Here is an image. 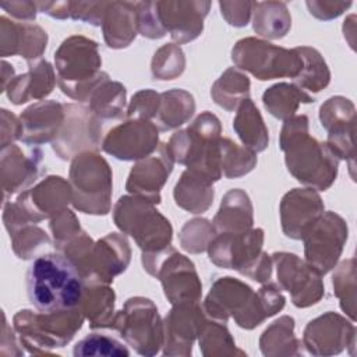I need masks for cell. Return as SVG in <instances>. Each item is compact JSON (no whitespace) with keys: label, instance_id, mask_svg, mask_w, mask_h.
I'll use <instances>...</instances> for the list:
<instances>
[{"label":"cell","instance_id":"obj_1","mask_svg":"<svg viewBox=\"0 0 357 357\" xmlns=\"http://www.w3.org/2000/svg\"><path fill=\"white\" fill-rule=\"evenodd\" d=\"M84 280L82 273L66 255L43 254L36 257L28 269V298L40 312L73 310L81 304Z\"/></svg>","mask_w":357,"mask_h":357},{"label":"cell","instance_id":"obj_2","mask_svg":"<svg viewBox=\"0 0 357 357\" xmlns=\"http://www.w3.org/2000/svg\"><path fill=\"white\" fill-rule=\"evenodd\" d=\"M284 305V297L276 284H266L254 293L245 283L233 278L218 279L208 294L205 312L222 322L233 317L238 326L254 329Z\"/></svg>","mask_w":357,"mask_h":357},{"label":"cell","instance_id":"obj_3","mask_svg":"<svg viewBox=\"0 0 357 357\" xmlns=\"http://www.w3.org/2000/svg\"><path fill=\"white\" fill-rule=\"evenodd\" d=\"M280 148L286 153L289 172L301 183L326 190L337 172L336 155L326 144L308 137L305 116L289 117L282 128Z\"/></svg>","mask_w":357,"mask_h":357},{"label":"cell","instance_id":"obj_4","mask_svg":"<svg viewBox=\"0 0 357 357\" xmlns=\"http://www.w3.org/2000/svg\"><path fill=\"white\" fill-rule=\"evenodd\" d=\"M84 318L79 307L38 314L22 310L14 315V329L31 354H46L64 347L81 329Z\"/></svg>","mask_w":357,"mask_h":357},{"label":"cell","instance_id":"obj_5","mask_svg":"<svg viewBox=\"0 0 357 357\" xmlns=\"http://www.w3.org/2000/svg\"><path fill=\"white\" fill-rule=\"evenodd\" d=\"M59 85L64 93L82 100L89 96L95 86L107 78V74L98 73L100 59L96 43L84 38L67 39L56 56Z\"/></svg>","mask_w":357,"mask_h":357},{"label":"cell","instance_id":"obj_6","mask_svg":"<svg viewBox=\"0 0 357 357\" xmlns=\"http://www.w3.org/2000/svg\"><path fill=\"white\" fill-rule=\"evenodd\" d=\"M71 198L85 213L106 215L110 209L112 173L103 158L92 152L77 155L70 169Z\"/></svg>","mask_w":357,"mask_h":357},{"label":"cell","instance_id":"obj_7","mask_svg":"<svg viewBox=\"0 0 357 357\" xmlns=\"http://www.w3.org/2000/svg\"><path fill=\"white\" fill-rule=\"evenodd\" d=\"M114 222L124 233L135 238L144 252H158L170 244V222L145 198H120L114 208Z\"/></svg>","mask_w":357,"mask_h":357},{"label":"cell","instance_id":"obj_8","mask_svg":"<svg viewBox=\"0 0 357 357\" xmlns=\"http://www.w3.org/2000/svg\"><path fill=\"white\" fill-rule=\"evenodd\" d=\"M112 328L141 356H155L163 347V324L155 304L144 297L127 300Z\"/></svg>","mask_w":357,"mask_h":357},{"label":"cell","instance_id":"obj_9","mask_svg":"<svg viewBox=\"0 0 357 357\" xmlns=\"http://www.w3.org/2000/svg\"><path fill=\"white\" fill-rule=\"evenodd\" d=\"M145 269L162 280L165 294L172 304H197L201 283L194 265L173 248L158 252H144Z\"/></svg>","mask_w":357,"mask_h":357},{"label":"cell","instance_id":"obj_10","mask_svg":"<svg viewBox=\"0 0 357 357\" xmlns=\"http://www.w3.org/2000/svg\"><path fill=\"white\" fill-rule=\"evenodd\" d=\"M231 54L236 66L250 71L258 79H273L279 77L296 78L303 67V60L297 49L286 50L252 38L240 40Z\"/></svg>","mask_w":357,"mask_h":357},{"label":"cell","instance_id":"obj_11","mask_svg":"<svg viewBox=\"0 0 357 357\" xmlns=\"http://www.w3.org/2000/svg\"><path fill=\"white\" fill-rule=\"evenodd\" d=\"M264 231L261 229L244 231H226L209 243V258L218 266L236 269L250 276L262 252Z\"/></svg>","mask_w":357,"mask_h":357},{"label":"cell","instance_id":"obj_12","mask_svg":"<svg viewBox=\"0 0 357 357\" xmlns=\"http://www.w3.org/2000/svg\"><path fill=\"white\" fill-rule=\"evenodd\" d=\"M303 238L308 265L324 275L333 268L342 252L347 238V226L340 216L328 212L314 223Z\"/></svg>","mask_w":357,"mask_h":357},{"label":"cell","instance_id":"obj_13","mask_svg":"<svg viewBox=\"0 0 357 357\" xmlns=\"http://www.w3.org/2000/svg\"><path fill=\"white\" fill-rule=\"evenodd\" d=\"M273 258L278 265V279L291 294L293 304L304 308L318 303L324 293L319 273L294 254L276 252Z\"/></svg>","mask_w":357,"mask_h":357},{"label":"cell","instance_id":"obj_14","mask_svg":"<svg viewBox=\"0 0 357 357\" xmlns=\"http://www.w3.org/2000/svg\"><path fill=\"white\" fill-rule=\"evenodd\" d=\"M356 329L343 317L328 312L308 322L303 344L312 356H333L354 347Z\"/></svg>","mask_w":357,"mask_h":357},{"label":"cell","instance_id":"obj_15","mask_svg":"<svg viewBox=\"0 0 357 357\" xmlns=\"http://www.w3.org/2000/svg\"><path fill=\"white\" fill-rule=\"evenodd\" d=\"M158 144V128L146 120H130L116 126L106 135L102 148L117 159L146 158Z\"/></svg>","mask_w":357,"mask_h":357},{"label":"cell","instance_id":"obj_16","mask_svg":"<svg viewBox=\"0 0 357 357\" xmlns=\"http://www.w3.org/2000/svg\"><path fill=\"white\" fill-rule=\"evenodd\" d=\"M197 304H176L163 324V354L184 356L192 353V344L204 324Z\"/></svg>","mask_w":357,"mask_h":357},{"label":"cell","instance_id":"obj_17","mask_svg":"<svg viewBox=\"0 0 357 357\" xmlns=\"http://www.w3.org/2000/svg\"><path fill=\"white\" fill-rule=\"evenodd\" d=\"M322 126L329 131L328 146L343 159L354 158L353 134H354V106L349 99L336 96L331 98L321 106Z\"/></svg>","mask_w":357,"mask_h":357},{"label":"cell","instance_id":"obj_18","mask_svg":"<svg viewBox=\"0 0 357 357\" xmlns=\"http://www.w3.org/2000/svg\"><path fill=\"white\" fill-rule=\"evenodd\" d=\"M324 211L321 198L311 190L296 188L287 192L280 204L282 227L287 237L303 238Z\"/></svg>","mask_w":357,"mask_h":357},{"label":"cell","instance_id":"obj_19","mask_svg":"<svg viewBox=\"0 0 357 357\" xmlns=\"http://www.w3.org/2000/svg\"><path fill=\"white\" fill-rule=\"evenodd\" d=\"M71 190L61 177L50 176L38 184L31 191L24 192L18 199V206L33 222H39L50 215L64 211V205L68 204Z\"/></svg>","mask_w":357,"mask_h":357},{"label":"cell","instance_id":"obj_20","mask_svg":"<svg viewBox=\"0 0 357 357\" xmlns=\"http://www.w3.org/2000/svg\"><path fill=\"white\" fill-rule=\"evenodd\" d=\"M173 159L166 145H162L158 156L153 155L134 166L127 181V190L138 194L141 198L158 204L159 191L172 172Z\"/></svg>","mask_w":357,"mask_h":357},{"label":"cell","instance_id":"obj_21","mask_svg":"<svg viewBox=\"0 0 357 357\" xmlns=\"http://www.w3.org/2000/svg\"><path fill=\"white\" fill-rule=\"evenodd\" d=\"M64 119V106L43 100L28 107L20 117L21 139L26 144H42L59 135Z\"/></svg>","mask_w":357,"mask_h":357},{"label":"cell","instance_id":"obj_22","mask_svg":"<svg viewBox=\"0 0 357 357\" xmlns=\"http://www.w3.org/2000/svg\"><path fill=\"white\" fill-rule=\"evenodd\" d=\"M40 158H26L15 145L1 151V178L4 198L15 191L24 190L35 181L38 176V162Z\"/></svg>","mask_w":357,"mask_h":357},{"label":"cell","instance_id":"obj_23","mask_svg":"<svg viewBox=\"0 0 357 357\" xmlns=\"http://www.w3.org/2000/svg\"><path fill=\"white\" fill-rule=\"evenodd\" d=\"M212 181L208 176L188 169L183 173L174 188L176 204L192 213L204 212L209 208L213 198Z\"/></svg>","mask_w":357,"mask_h":357},{"label":"cell","instance_id":"obj_24","mask_svg":"<svg viewBox=\"0 0 357 357\" xmlns=\"http://www.w3.org/2000/svg\"><path fill=\"white\" fill-rule=\"evenodd\" d=\"M54 75L47 61H39L31 66L29 73L17 77L8 86V98L15 105L25 103L29 99H39L52 92Z\"/></svg>","mask_w":357,"mask_h":357},{"label":"cell","instance_id":"obj_25","mask_svg":"<svg viewBox=\"0 0 357 357\" xmlns=\"http://www.w3.org/2000/svg\"><path fill=\"white\" fill-rule=\"evenodd\" d=\"M261 353L266 357H287L301 354V342L294 336V321L282 317L265 329L259 339Z\"/></svg>","mask_w":357,"mask_h":357},{"label":"cell","instance_id":"obj_26","mask_svg":"<svg viewBox=\"0 0 357 357\" xmlns=\"http://www.w3.org/2000/svg\"><path fill=\"white\" fill-rule=\"evenodd\" d=\"M213 223L219 230L225 231L248 230L252 225V208L247 194L241 190L227 192Z\"/></svg>","mask_w":357,"mask_h":357},{"label":"cell","instance_id":"obj_27","mask_svg":"<svg viewBox=\"0 0 357 357\" xmlns=\"http://www.w3.org/2000/svg\"><path fill=\"white\" fill-rule=\"evenodd\" d=\"M79 308L85 318L89 319L92 329L110 326L113 322L114 308V293L110 287L102 283L85 287Z\"/></svg>","mask_w":357,"mask_h":357},{"label":"cell","instance_id":"obj_28","mask_svg":"<svg viewBox=\"0 0 357 357\" xmlns=\"http://www.w3.org/2000/svg\"><path fill=\"white\" fill-rule=\"evenodd\" d=\"M233 128L236 130L240 139L248 148H251V151L259 152L266 148L268 130L258 109L248 98L241 102L238 113L233 121Z\"/></svg>","mask_w":357,"mask_h":357},{"label":"cell","instance_id":"obj_29","mask_svg":"<svg viewBox=\"0 0 357 357\" xmlns=\"http://www.w3.org/2000/svg\"><path fill=\"white\" fill-rule=\"evenodd\" d=\"M195 109L192 96L181 89H174L159 95L156 119L160 130H170L185 123Z\"/></svg>","mask_w":357,"mask_h":357},{"label":"cell","instance_id":"obj_30","mask_svg":"<svg viewBox=\"0 0 357 357\" xmlns=\"http://www.w3.org/2000/svg\"><path fill=\"white\" fill-rule=\"evenodd\" d=\"M300 102L310 103L314 102V98L303 89L289 84H278L264 93L265 107L278 119L291 117Z\"/></svg>","mask_w":357,"mask_h":357},{"label":"cell","instance_id":"obj_31","mask_svg":"<svg viewBox=\"0 0 357 357\" xmlns=\"http://www.w3.org/2000/svg\"><path fill=\"white\" fill-rule=\"evenodd\" d=\"M199 350L205 357H222V356H245L244 350H240L230 332L225 325L219 322L204 321L199 331Z\"/></svg>","mask_w":357,"mask_h":357},{"label":"cell","instance_id":"obj_32","mask_svg":"<svg viewBox=\"0 0 357 357\" xmlns=\"http://www.w3.org/2000/svg\"><path fill=\"white\" fill-rule=\"evenodd\" d=\"M126 100V89L119 82L105 78L91 92V110L99 119L119 117Z\"/></svg>","mask_w":357,"mask_h":357},{"label":"cell","instance_id":"obj_33","mask_svg":"<svg viewBox=\"0 0 357 357\" xmlns=\"http://www.w3.org/2000/svg\"><path fill=\"white\" fill-rule=\"evenodd\" d=\"M250 81L234 68L227 70L213 85L212 96L226 110H234L237 105L248 98Z\"/></svg>","mask_w":357,"mask_h":357},{"label":"cell","instance_id":"obj_34","mask_svg":"<svg viewBox=\"0 0 357 357\" xmlns=\"http://www.w3.org/2000/svg\"><path fill=\"white\" fill-rule=\"evenodd\" d=\"M297 52L303 60L301 71L296 77V82L300 85V89L305 88L308 91L318 92L325 88L329 82V71L321 54L310 47H297Z\"/></svg>","mask_w":357,"mask_h":357},{"label":"cell","instance_id":"obj_35","mask_svg":"<svg viewBox=\"0 0 357 357\" xmlns=\"http://www.w3.org/2000/svg\"><path fill=\"white\" fill-rule=\"evenodd\" d=\"M220 152V170L226 177H238L248 173L255 165L254 152L240 148L237 144L227 138L219 141Z\"/></svg>","mask_w":357,"mask_h":357},{"label":"cell","instance_id":"obj_36","mask_svg":"<svg viewBox=\"0 0 357 357\" xmlns=\"http://www.w3.org/2000/svg\"><path fill=\"white\" fill-rule=\"evenodd\" d=\"M75 357H91V356H100V357H119L124 356L128 357V349L116 340L112 336L102 335V333H91L81 339L73 350Z\"/></svg>","mask_w":357,"mask_h":357},{"label":"cell","instance_id":"obj_37","mask_svg":"<svg viewBox=\"0 0 357 357\" xmlns=\"http://www.w3.org/2000/svg\"><path fill=\"white\" fill-rule=\"evenodd\" d=\"M208 227H211V225L205 219H195V220L187 222L180 236L183 248L190 252H199V251H204L206 247H209V243L213 238V233H206L199 236V233H202Z\"/></svg>","mask_w":357,"mask_h":357},{"label":"cell","instance_id":"obj_38","mask_svg":"<svg viewBox=\"0 0 357 357\" xmlns=\"http://www.w3.org/2000/svg\"><path fill=\"white\" fill-rule=\"evenodd\" d=\"M14 240H13V248L15 251V254L20 258H31V255L35 251V245H40V244H49V238L45 234L43 230L38 229V227H26L24 226L22 229L18 230V233L15 231L13 234Z\"/></svg>","mask_w":357,"mask_h":357},{"label":"cell","instance_id":"obj_39","mask_svg":"<svg viewBox=\"0 0 357 357\" xmlns=\"http://www.w3.org/2000/svg\"><path fill=\"white\" fill-rule=\"evenodd\" d=\"M50 229L53 231L57 248H61L64 243L67 244V240H71L73 236L79 233V226L75 216L67 209L57 213L50 223Z\"/></svg>","mask_w":357,"mask_h":357},{"label":"cell","instance_id":"obj_40","mask_svg":"<svg viewBox=\"0 0 357 357\" xmlns=\"http://www.w3.org/2000/svg\"><path fill=\"white\" fill-rule=\"evenodd\" d=\"M166 66H172L173 71L177 75L181 74L183 67H184V59H183V53L178 47L165 46L155 54V59L152 63L153 75L158 78H163Z\"/></svg>","mask_w":357,"mask_h":357},{"label":"cell","instance_id":"obj_41","mask_svg":"<svg viewBox=\"0 0 357 357\" xmlns=\"http://www.w3.org/2000/svg\"><path fill=\"white\" fill-rule=\"evenodd\" d=\"M159 106V95L152 91L138 92L130 105L128 116L130 117H152L156 114Z\"/></svg>","mask_w":357,"mask_h":357}]
</instances>
